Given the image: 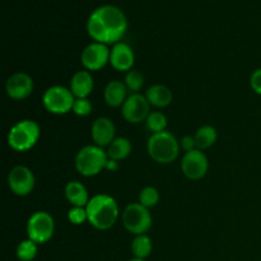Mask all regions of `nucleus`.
Listing matches in <instances>:
<instances>
[{
	"label": "nucleus",
	"instance_id": "4be33fe9",
	"mask_svg": "<svg viewBox=\"0 0 261 261\" xmlns=\"http://www.w3.org/2000/svg\"><path fill=\"white\" fill-rule=\"evenodd\" d=\"M153 249L152 240L147 234H138L132 242V251L138 259H147Z\"/></svg>",
	"mask_w": 261,
	"mask_h": 261
},
{
	"label": "nucleus",
	"instance_id": "f3484780",
	"mask_svg": "<svg viewBox=\"0 0 261 261\" xmlns=\"http://www.w3.org/2000/svg\"><path fill=\"white\" fill-rule=\"evenodd\" d=\"M127 88L120 81H111L105 88V101L110 107H119L126 101Z\"/></svg>",
	"mask_w": 261,
	"mask_h": 261
},
{
	"label": "nucleus",
	"instance_id": "7ed1b4c3",
	"mask_svg": "<svg viewBox=\"0 0 261 261\" xmlns=\"http://www.w3.org/2000/svg\"><path fill=\"white\" fill-rule=\"evenodd\" d=\"M147 149L153 161L167 165L177 158L178 152H180V144L171 133L162 132L152 134V137L148 140Z\"/></svg>",
	"mask_w": 261,
	"mask_h": 261
},
{
	"label": "nucleus",
	"instance_id": "2f4dec72",
	"mask_svg": "<svg viewBox=\"0 0 261 261\" xmlns=\"http://www.w3.org/2000/svg\"><path fill=\"white\" fill-rule=\"evenodd\" d=\"M129 261H147L145 259H138V257H134V259L129 260Z\"/></svg>",
	"mask_w": 261,
	"mask_h": 261
},
{
	"label": "nucleus",
	"instance_id": "423d86ee",
	"mask_svg": "<svg viewBox=\"0 0 261 261\" xmlns=\"http://www.w3.org/2000/svg\"><path fill=\"white\" fill-rule=\"evenodd\" d=\"M122 223L125 228L135 236L145 234L152 226V216L148 208L140 203H132L122 213Z\"/></svg>",
	"mask_w": 261,
	"mask_h": 261
},
{
	"label": "nucleus",
	"instance_id": "a211bd4d",
	"mask_svg": "<svg viewBox=\"0 0 261 261\" xmlns=\"http://www.w3.org/2000/svg\"><path fill=\"white\" fill-rule=\"evenodd\" d=\"M65 196L73 206H84L86 208L87 204L91 200L86 186L79 181H70V182L66 184Z\"/></svg>",
	"mask_w": 261,
	"mask_h": 261
},
{
	"label": "nucleus",
	"instance_id": "c85d7f7f",
	"mask_svg": "<svg viewBox=\"0 0 261 261\" xmlns=\"http://www.w3.org/2000/svg\"><path fill=\"white\" fill-rule=\"evenodd\" d=\"M250 86H251L252 91L261 96V68L256 69L254 73L251 74L250 78Z\"/></svg>",
	"mask_w": 261,
	"mask_h": 261
},
{
	"label": "nucleus",
	"instance_id": "dca6fc26",
	"mask_svg": "<svg viewBox=\"0 0 261 261\" xmlns=\"http://www.w3.org/2000/svg\"><path fill=\"white\" fill-rule=\"evenodd\" d=\"M70 91L75 98H87L93 91V78L88 70L76 71L70 81Z\"/></svg>",
	"mask_w": 261,
	"mask_h": 261
},
{
	"label": "nucleus",
	"instance_id": "1a4fd4ad",
	"mask_svg": "<svg viewBox=\"0 0 261 261\" xmlns=\"http://www.w3.org/2000/svg\"><path fill=\"white\" fill-rule=\"evenodd\" d=\"M209 168L208 158L200 149L186 152L181 161V170L190 180H200L206 175Z\"/></svg>",
	"mask_w": 261,
	"mask_h": 261
},
{
	"label": "nucleus",
	"instance_id": "c756f323",
	"mask_svg": "<svg viewBox=\"0 0 261 261\" xmlns=\"http://www.w3.org/2000/svg\"><path fill=\"white\" fill-rule=\"evenodd\" d=\"M180 147L182 148L184 150H186V152H190V150L196 149L195 139H194V137H191V135H185V137L181 139Z\"/></svg>",
	"mask_w": 261,
	"mask_h": 261
},
{
	"label": "nucleus",
	"instance_id": "412c9836",
	"mask_svg": "<svg viewBox=\"0 0 261 261\" xmlns=\"http://www.w3.org/2000/svg\"><path fill=\"white\" fill-rule=\"evenodd\" d=\"M194 139H195L196 149H206L217 142V130L211 125H204L199 127L194 135Z\"/></svg>",
	"mask_w": 261,
	"mask_h": 261
},
{
	"label": "nucleus",
	"instance_id": "393cba45",
	"mask_svg": "<svg viewBox=\"0 0 261 261\" xmlns=\"http://www.w3.org/2000/svg\"><path fill=\"white\" fill-rule=\"evenodd\" d=\"M158 201H160V193L157 189L153 186H145L144 189H142L139 194V203L143 206L149 209L157 205Z\"/></svg>",
	"mask_w": 261,
	"mask_h": 261
},
{
	"label": "nucleus",
	"instance_id": "f257e3e1",
	"mask_svg": "<svg viewBox=\"0 0 261 261\" xmlns=\"http://www.w3.org/2000/svg\"><path fill=\"white\" fill-rule=\"evenodd\" d=\"M127 28V19L124 12L115 5H102L94 9L87 22L88 35L96 42H116L124 36Z\"/></svg>",
	"mask_w": 261,
	"mask_h": 261
},
{
	"label": "nucleus",
	"instance_id": "b1692460",
	"mask_svg": "<svg viewBox=\"0 0 261 261\" xmlns=\"http://www.w3.org/2000/svg\"><path fill=\"white\" fill-rule=\"evenodd\" d=\"M145 125H147V129L152 132L153 134L166 132L167 117L162 112H150L149 116L145 120Z\"/></svg>",
	"mask_w": 261,
	"mask_h": 261
},
{
	"label": "nucleus",
	"instance_id": "20e7f679",
	"mask_svg": "<svg viewBox=\"0 0 261 261\" xmlns=\"http://www.w3.org/2000/svg\"><path fill=\"white\" fill-rule=\"evenodd\" d=\"M109 162V155L98 145H87L82 148L75 157V168L82 176L91 177L105 170Z\"/></svg>",
	"mask_w": 261,
	"mask_h": 261
},
{
	"label": "nucleus",
	"instance_id": "bb28decb",
	"mask_svg": "<svg viewBox=\"0 0 261 261\" xmlns=\"http://www.w3.org/2000/svg\"><path fill=\"white\" fill-rule=\"evenodd\" d=\"M68 219L70 223L75 224V226L83 224L84 222L88 221L87 209L84 208V206H73V208L68 212Z\"/></svg>",
	"mask_w": 261,
	"mask_h": 261
},
{
	"label": "nucleus",
	"instance_id": "7c9ffc66",
	"mask_svg": "<svg viewBox=\"0 0 261 261\" xmlns=\"http://www.w3.org/2000/svg\"><path fill=\"white\" fill-rule=\"evenodd\" d=\"M117 167H119V166H117V162H116V161L110 160L109 162H107L106 170H112V171H115V170H117Z\"/></svg>",
	"mask_w": 261,
	"mask_h": 261
},
{
	"label": "nucleus",
	"instance_id": "9b49d317",
	"mask_svg": "<svg viewBox=\"0 0 261 261\" xmlns=\"http://www.w3.org/2000/svg\"><path fill=\"white\" fill-rule=\"evenodd\" d=\"M8 184L15 195L25 196L32 193L35 188V176L25 166H17L9 172Z\"/></svg>",
	"mask_w": 261,
	"mask_h": 261
},
{
	"label": "nucleus",
	"instance_id": "6e6552de",
	"mask_svg": "<svg viewBox=\"0 0 261 261\" xmlns=\"http://www.w3.org/2000/svg\"><path fill=\"white\" fill-rule=\"evenodd\" d=\"M54 229H55L54 218L47 212H36L28 219V239L37 245L46 244L53 237Z\"/></svg>",
	"mask_w": 261,
	"mask_h": 261
},
{
	"label": "nucleus",
	"instance_id": "6ab92c4d",
	"mask_svg": "<svg viewBox=\"0 0 261 261\" xmlns=\"http://www.w3.org/2000/svg\"><path fill=\"white\" fill-rule=\"evenodd\" d=\"M148 102L154 107H166L172 102L173 93L168 87L163 84H155L148 88L145 92Z\"/></svg>",
	"mask_w": 261,
	"mask_h": 261
},
{
	"label": "nucleus",
	"instance_id": "39448f33",
	"mask_svg": "<svg viewBox=\"0 0 261 261\" xmlns=\"http://www.w3.org/2000/svg\"><path fill=\"white\" fill-rule=\"evenodd\" d=\"M40 138V126L33 120H23L13 125L8 135V144L17 152H25L36 145Z\"/></svg>",
	"mask_w": 261,
	"mask_h": 261
},
{
	"label": "nucleus",
	"instance_id": "5701e85b",
	"mask_svg": "<svg viewBox=\"0 0 261 261\" xmlns=\"http://www.w3.org/2000/svg\"><path fill=\"white\" fill-rule=\"evenodd\" d=\"M38 247L36 242H33L32 240L27 239L24 241L20 242L17 247V257L20 261H32L37 256Z\"/></svg>",
	"mask_w": 261,
	"mask_h": 261
},
{
	"label": "nucleus",
	"instance_id": "f8f14e48",
	"mask_svg": "<svg viewBox=\"0 0 261 261\" xmlns=\"http://www.w3.org/2000/svg\"><path fill=\"white\" fill-rule=\"evenodd\" d=\"M110 54L111 51L105 43H89L82 53V64L88 70H99L110 61Z\"/></svg>",
	"mask_w": 261,
	"mask_h": 261
},
{
	"label": "nucleus",
	"instance_id": "f03ea898",
	"mask_svg": "<svg viewBox=\"0 0 261 261\" xmlns=\"http://www.w3.org/2000/svg\"><path fill=\"white\" fill-rule=\"evenodd\" d=\"M88 222L97 229H109L119 218V206L112 196L99 194L93 196L86 206Z\"/></svg>",
	"mask_w": 261,
	"mask_h": 261
},
{
	"label": "nucleus",
	"instance_id": "a878e982",
	"mask_svg": "<svg viewBox=\"0 0 261 261\" xmlns=\"http://www.w3.org/2000/svg\"><path fill=\"white\" fill-rule=\"evenodd\" d=\"M144 84V76L139 70H129L125 76V86L129 91L138 93Z\"/></svg>",
	"mask_w": 261,
	"mask_h": 261
},
{
	"label": "nucleus",
	"instance_id": "9d476101",
	"mask_svg": "<svg viewBox=\"0 0 261 261\" xmlns=\"http://www.w3.org/2000/svg\"><path fill=\"white\" fill-rule=\"evenodd\" d=\"M150 103L148 102L147 97L139 93H133L126 98V101L122 105V116L127 122L138 124L149 116Z\"/></svg>",
	"mask_w": 261,
	"mask_h": 261
},
{
	"label": "nucleus",
	"instance_id": "4468645a",
	"mask_svg": "<svg viewBox=\"0 0 261 261\" xmlns=\"http://www.w3.org/2000/svg\"><path fill=\"white\" fill-rule=\"evenodd\" d=\"M134 51L127 43L117 42L110 54V63L117 71H129L134 65Z\"/></svg>",
	"mask_w": 261,
	"mask_h": 261
},
{
	"label": "nucleus",
	"instance_id": "aec40b11",
	"mask_svg": "<svg viewBox=\"0 0 261 261\" xmlns=\"http://www.w3.org/2000/svg\"><path fill=\"white\" fill-rule=\"evenodd\" d=\"M132 152V143L127 138H115L114 142L109 145L107 155L110 160L121 161L125 160Z\"/></svg>",
	"mask_w": 261,
	"mask_h": 261
},
{
	"label": "nucleus",
	"instance_id": "2eb2a0df",
	"mask_svg": "<svg viewBox=\"0 0 261 261\" xmlns=\"http://www.w3.org/2000/svg\"><path fill=\"white\" fill-rule=\"evenodd\" d=\"M92 139L98 147L110 145L115 140V125L107 117H98L92 125Z\"/></svg>",
	"mask_w": 261,
	"mask_h": 261
},
{
	"label": "nucleus",
	"instance_id": "0eeeda50",
	"mask_svg": "<svg viewBox=\"0 0 261 261\" xmlns=\"http://www.w3.org/2000/svg\"><path fill=\"white\" fill-rule=\"evenodd\" d=\"M42 102L45 109L51 114L64 115L73 110L75 98L70 89L61 86H54L45 92Z\"/></svg>",
	"mask_w": 261,
	"mask_h": 261
},
{
	"label": "nucleus",
	"instance_id": "cd10ccee",
	"mask_svg": "<svg viewBox=\"0 0 261 261\" xmlns=\"http://www.w3.org/2000/svg\"><path fill=\"white\" fill-rule=\"evenodd\" d=\"M71 111L78 116H87L92 111V103L88 98H75Z\"/></svg>",
	"mask_w": 261,
	"mask_h": 261
},
{
	"label": "nucleus",
	"instance_id": "ddd939ff",
	"mask_svg": "<svg viewBox=\"0 0 261 261\" xmlns=\"http://www.w3.org/2000/svg\"><path fill=\"white\" fill-rule=\"evenodd\" d=\"M7 94L13 99H24L32 93L33 81L28 74L15 73L8 78L5 83Z\"/></svg>",
	"mask_w": 261,
	"mask_h": 261
}]
</instances>
